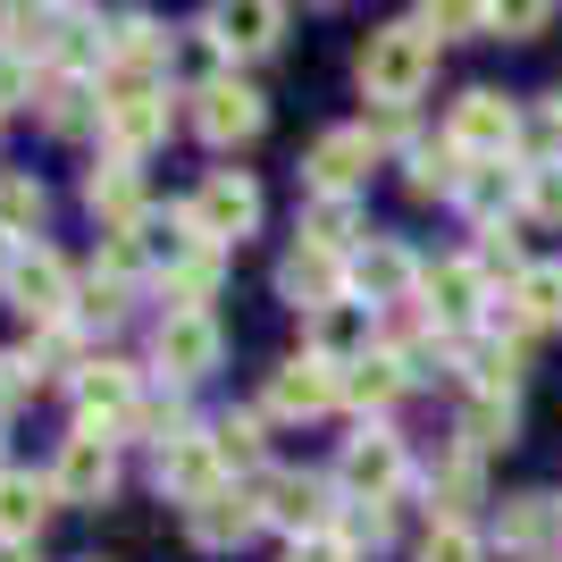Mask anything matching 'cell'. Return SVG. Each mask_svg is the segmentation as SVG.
Instances as JSON below:
<instances>
[{"label":"cell","mask_w":562,"mask_h":562,"mask_svg":"<svg viewBox=\"0 0 562 562\" xmlns=\"http://www.w3.org/2000/svg\"><path fill=\"white\" fill-rule=\"evenodd\" d=\"M85 101H93V93H85V76H59L50 101H43V117H50V126H85Z\"/></svg>","instance_id":"33"},{"label":"cell","mask_w":562,"mask_h":562,"mask_svg":"<svg viewBox=\"0 0 562 562\" xmlns=\"http://www.w3.org/2000/svg\"><path fill=\"white\" fill-rule=\"evenodd\" d=\"M85 202H93L110 227H135V218H143V186H135V168H93Z\"/></svg>","instance_id":"23"},{"label":"cell","mask_w":562,"mask_h":562,"mask_svg":"<svg viewBox=\"0 0 562 562\" xmlns=\"http://www.w3.org/2000/svg\"><path fill=\"white\" fill-rule=\"evenodd\" d=\"M0 285H9V303H18L25 319H59V311H68V269H59V252H9Z\"/></svg>","instance_id":"10"},{"label":"cell","mask_w":562,"mask_h":562,"mask_svg":"<svg viewBox=\"0 0 562 562\" xmlns=\"http://www.w3.org/2000/svg\"><path fill=\"white\" fill-rule=\"evenodd\" d=\"M25 386V361H9V352H0V395H18Z\"/></svg>","instance_id":"38"},{"label":"cell","mask_w":562,"mask_h":562,"mask_svg":"<svg viewBox=\"0 0 562 562\" xmlns=\"http://www.w3.org/2000/svg\"><path fill=\"white\" fill-rule=\"evenodd\" d=\"M487 25H504L513 43H529V34H546V25H554V9H546V0H529V9H487Z\"/></svg>","instance_id":"34"},{"label":"cell","mask_w":562,"mask_h":562,"mask_svg":"<svg viewBox=\"0 0 562 562\" xmlns=\"http://www.w3.org/2000/svg\"><path fill=\"white\" fill-rule=\"evenodd\" d=\"M446 143L462 151V160H479V168H487V160H504V151L520 143V110H513L504 93H462V101H453Z\"/></svg>","instance_id":"2"},{"label":"cell","mask_w":562,"mask_h":562,"mask_svg":"<svg viewBox=\"0 0 562 562\" xmlns=\"http://www.w3.org/2000/svg\"><path fill=\"white\" fill-rule=\"evenodd\" d=\"M336 479H345L352 495H370V504H386V495L403 487V446L386 437V428H361L345 446V462H336Z\"/></svg>","instance_id":"11"},{"label":"cell","mask_w":562,"mask_h":562,"mask_svg":"<svg viewBox=\"0 0 562 562\" xmlns=\"http://www.w3.org/2000/svg\"><path fill=\"white\" fill-rule=\"evenodd\" d=\"M403 352H370L361 345V361H345V403H361V412H386V403L403 395Z\"/></svg>","instance_id":"17"},{"label":"cell","mask_w":562,"mask_h":562,"mask_svg":"<svg viewBox=\"0 0 562 562\" xmlns=\"http://www.w3.org/2000/svg\"><path fill=\"white\" fill-rule=\"evenodd\" d=\"M361 168H370V135H352V126H345V135H328L319 151H311V186H319V193H352V186H361Z\"/></svg>","instance_id":"21"},{"label":"cell","mask_w":562,"mask_h":562,"mask_svg":"<svg viewBox=\"0 0 562 562\" xmlns=\"http://www.w3.org/2000/svg\"><path fill=\"white\" fill-rule=\"evenodd\" d=\"M546 126H554V135H562V93H554V101H546Z\"/></svg>","instance_id":"40"},{"label":"cell","mask_w":562,"mask_h":562,"mask_svg":"<svg viewBox=\"0 0 562 562\" xmlns=\"http://www.w3.org/2000/svg\"><path fill=\"white\" fill-rule=\"evenodd\" d=\"M85 311H93V319H117V311H126V285H117V278H93V294H85Z\"/></svg>","instance_id":"36"},{"label":"cell","mask_w":562,"mask_h":562,"mask_svg":"<svg viewBox=\"0 0 562 562\" xmlns=\"http://www.w3.org/2000/svg\"><path fill=\"white\" fill-rule=\"evenodd\" d=\"M101 126H110L117 151H151V143L168 135V93L151 76H117V93L101 101Z\"/></svg>","instance_id":"4"},{"label":"cell","mask_w":562,"mask_h":562,"mask_svg":"<svg viewBox=\"0 0 562 562\" xmlns=\"http://www.w3.org/2000/svg\"><path fill=\"white\" fill-rule=\"evenodd\" d=\"M160 50H168V34H160L151 18H117V25H110V59H117V76L160 68Z\"/></svg>","instance_id":"22"},{"label":"cell","mask_w":562,"mask_h":562,"mask_svg":"<svg viewBox=\"0 0 562 562\" xmlns=\"http://www.w3.org/2000/svg\"><path fill=\"white\" fill-rule=\"evenodd\" d=\"M211 446H218V462H252V453H260V420H252V412H227Z\"/></svg>","instance_id":"31"},{"label":"cell","mask_w":562,"mask_h":562,"mask_svg":"<svg viewBox=\"0 0 562 562\" xmlns=\"http://www.w3.org/2000/svg\"><path fill=\"white\" fill-rule=\"evenodd\" d=\"M428 68H437V43H428L420 25H386L361 43V85H370L378 110H403V101H420Z\"/></svg>","instance_id":"1"},{"label":"cell","mask_w":562,"mask_h":562,"mask_svg":"<svg viewBox=\"0 0 562 562\" xmlns=\"http://www.w3.org/2000/svg\"><path fill=\"white\" fill-rule=\"evenodd\" d=\"M50 513V479H25V470H0V546H34Z\"/></svg>","instance_id":"15"},{"label":"cell","mask_w":562,"mask_h":562,"mask_svg":"<svg viewBox=\"0 0 562 562\" xmlns=\"http://www.w3.org/2000/svg\"><path fill=\"white\" fill-rule=\"evenodd\" d=\"M345 395V370H336V361H319V352H294V361H285L278 378H269V403H278V412H328V403Z\"/></svg>","instance_id":"14"},{"label":"cell","mask_w":562,"mask_h":562,"mask_svg":"<svg viewBox=\"0 0 562 562\" xmlns=\"http://www.w3.org/2000/svg\"><path fill=\"white\" fill-rule=\"evenodd\" d=\"M110 487H117L110 437H101V428H76L68 453H59V470H50V495H59V504H101Z\"/></svg>","instance_id":"5"},{"label":"cell","mask_w":562,"mask_h":562,"mask_svg":"<svg viewBox=\"0 0 562 562\" xmlns=\"http://www.w3.org/2000/svg\"><path fill=\"white\" fill-rule=\"evenodd\" d=\"M260 513L278 520V529H294V546L319 538V529H328V479H311V470H278Z\"/></svg>","instance_id":"13"},{"label":"cell","mask_w":562,"mask_h":562,"mask_svg":"<svg viewBox=\"0 0 562 562\" xmlns=\"http://www.w3.org/2000/svg\"><path fill=\"white\" fill-rule=\"evenodd\" d=\"M462 437H470V446H479V453H487V446H513V403L479 395V403H470V412H462Z\"/></svg>","instance_id":"29"},{"label":"cell","mask_w":562,"mask_h":562,"mask_svg":"<svg viewBox=\"0 0 562 562\" xmlns=\"http://www.w3.org/2000/svg\"><path fill=\"white\" fill-rule=\"evenodd\" d=\"M420 562H479V538H470V520H437L420 546Z\"/></svg>","instance_id":"30"},{"label":"cell","mask_w":562,"mask_h":562,"mask_svg":"<svg viewBox=\"0 0 562 562\" xmlns=\"http://www.w3.org/2000/svg\"><path fill=\"white\" fill-rule=\"evenodd\" d=\"M420 294H428V319H437V328H462V319H479V303H495L479 260H437L420 278Z\"/></svg>","instance_id":"12"},{"label":"cell","mask_w":562,"mask_h":562,"mask_svg":"<svg viewBox=\"0 0 562 562\" xmlns=\"http://www.w3.org/2000/svg\"><path fill=\"white\" fill-rule=\"evenodd\" d=\"M412 278H420V269H412V252H403V244H370V252L352 260V285H361L370 303H403V294H412Z\"/></svg>","instance_id":"20"},{"label":"cell","mask_w":562,"mask_h":562,"mask_svg":"<svg viewBox=\"0 0 562 562\" xmlns=\"http://www.w3.org/2000/svg\"><path fill=\"white\" fill-rule=\"evenodd\" d=\"M160 487L177 495L186 513H193V504H211V495L227 487V462H218V446H211V437H168V446H160Z\"/></svg>","instance_id":"6"},{"label":"cell","mask_w":562,"mask_h":562,"mask_svg":"<svg viewBox=\"0 0 562 562\" xmlns=\"http://www.w3.org/2000/svg\"><path fill=\"white\" fill-rule=\"evenodd\" d=\"M76 403H85V428L126 420V412H135V370H126V361H93V370L76 378Z\"/></svg>","instance_id":"16"},{"label":"cell","mask_w":562,"mask_h":562,"mask_svg":"<svg viewBox=\"0 0 562 562\" xmlns=\"http://www.w3.org/2000/svg\"><path fill=\"white\" fill-rule=\"evenodd\" d=\"M252 218H260V186H252V177H235V168L211 177V186L186 202V235H202L211 252L227 244V235H252Z\"/></svg>","instance_id":"3"},{"label":"cell","mask_w":562,"mask_h":562,"mask_svg":"<svg viewBox=\"0 0 562 562\" xmlns=\"http://www.w3.org/2000/svg\"><path fill=\"white\" fill-rule=\"evenodd\" d=\"M513 303L529 311V328H562V260H538V269H520Z\"/></svg>","instance_id":"24"},{"label":"cell","mask_w":562,"mask_h":562,"mask_svg":"<svg viewBox=\"0 0 562 562\" xmlns=\"http://www.w3.org/2000/svg\"><path fill=\"white\" fill-rule=\"evenodd\" d=\"M252 520H260V504H244V495L218 487L211 504H193V513H186V529H193V546H244V538H252Z\"/></svg>","instance_id":"19"},{"label":"cell","mask_w":562,"mask_h":562,"mask_svg":"<svg viewBox=\"0 0 562 562\" xmlns=\"http://www.w3.org/2000/svg\"><path fill=\"white\" fill-rule=\"evenodd\" d=\"M285 34V9L269 0H244V9H211V43L218 50H269Z\"/></svg>","instance_id":"18"},{"label":"cell","mask_w":562,"mask_h":562,"mask_svg":"<svg viewBox=\"0 0 562 562\" xmlns=\"http://www.w3.org/2000/svg\"><path fill=\"white\" fill-rule=\"evenodd\" d=\"M285 562H352V546H345V538H303Z\"/></svg>","instance_id":"37"},{"label":"cell","mask_w":562,"mask_h":562,"mask_svg":"<svg viewBox=\"0 0 562 562\" xmlns=\"http://www.w3.org/2000/svg\"><path fill=\"white\" fill-rule=\"evenodd\" d=\"M352 235H361V211H352V193H319L303 218V244H319V252H345Z\"/></svg>","instance_id":"25"},{"label":"cell","mask_w":562,"mask_h":562,"mask_svg":"<svg viewBox=\"0 0 562 562\" xmlns=\"http://www.w3.org/2000/svg\"><path fill=\"white\" fill-rule=\"evenodd\" d=\"M470 177H462V151H412V193H462Z\"/></svg>","instance_id":"28"},{"label":"cell","mask_w":562,"mask_h":562,"mask_svg":"<svg viewBox=\"0 0 562 562\" xmlns=\"http://www.w3.org/2000/svg\"><path fill=\"white\" fill-rule=\"evenodd\" d=\"M193 126H202L211 143H252L260 135V93L235 85V76H211V85L193 93Z\"/></svg>","instance_id":"9"},{"label":"cell","mask_w":562,"mask_h":562,"mask_svg":"<svg viewBox=\"0 0 562 562\" xmlns=\"http://www.w3.org/2000/svg\"><path fill=\"white\" fill-rule=\"evenodd\" d=\"M520 211L538 218V227H562V160H529V177H520Z\"/></svg>","instance_id":"26"},{"label":"cell","mask_w":562,"mask_h":562,"mask_svg":"<svg viewBox=\"0 0 562 562\" xmlns=\"http://www.w3.org/2000/svg\"><path fill=\"white\" fill-rule=\"evenodd\" d=\"M546 538V504L538 495H513V504H504V546H538Z\"/></svg>","instance_id":"32"},{"label":"cell","mask_w":562,"mask_h":562,"mask_svg":"<svg viewBox=\"0 0 562 562\" xmlns=\"http://www.w3.org/2000/svg\"><path fill=\"white\" fill-rule=\"evenodd\" d=\"M0 562H34V546H0Z\"/></svg>","instance_id":"39"},{"label":"cell","mask_w":562,"mask_h":562,"mask_svg":"<svg viewBox=\"0 0 562 562\" xmlns=\"http://www.w3.org/2000/svg\"><path fill=\"white\" fill-rule=\"evenodd\" d=\"M25 93H34L25 59H18V50H0V110H9V101H25Z\"/></svg>","instance_id":"35"},{"label":"cell","mask_w":562,"mask_h":562,"mask_svg":"<svg viewBox=\"0 0 562 562\" xmlns=\"http://www.w3.org/2000/svg\"><path fill=\"white\" fill-rule=\"evenodd\" d=\"M43 218V186L34 177H0V235H34Z\"/></svg>","instance_id":"27"},{"label":"cell","mask_w":562,"mask_h":562,"mask_svg":"<svg viewBox=\"0 0 562 562\" xmlns=\"http://www.w3.org/2000/svg\"><path fill=\"white\" fill-rule=\"evenodd\" d=\"M151 352H160V370H168V378H202V370H218V319H211V311H168L160 336H151Z\"/></svg>","instance_id":"7"},{"label":"cell","mask_w":562,"mask_h":562,"mask_svg":"<svg viewBox=\"0 0 562 562\" xmlns=\"http://www.w3.org/2000/svg\"><path fill=\"white\" fill-rule=\"evenodd\" d=\"M345 285H352L345 252H319V244L285 252V269H278V294H285V303H303V311H336V303H345Z\"/></svg>","instance_id":"8"}]
</instances>
